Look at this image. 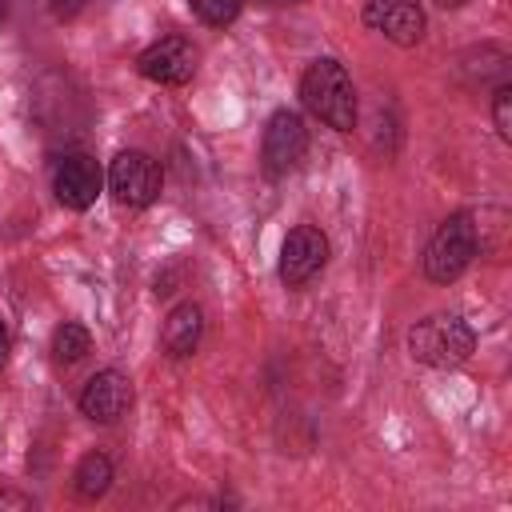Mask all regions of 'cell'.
I'll return each instance as SVG.
<instances>
[{
	"label": "cell",
	"instance_id": "cell-1",
	"mask_svg": "<svg viewBox=\"0 0 512 512\" xmlns=\"http://www.w3.org/2000/svg\"><path fill=\"white\" fill-rule=\"evenodd\" d=\"M300 100L328 128H336V132L356 128V88H352V76L340 60H332V56L312 60L300 76Z\"/></svg>",
	"mask_w": 512,
	"mask_h": 512
},
{
	"label": "cell",
	"instance_id": "cell-2",
	"mask_svg": "<svg viewBox=\"0 0 512 512\" xmlns=\"http://www.w3.org/2000/svg\"><path fill=\"white\" fill-rule=\"evenodd\" d=\"M472 348H476V332L456 312H436L408 328V352L428 368H460L472 356Z\"/></svg>",
	"mask_w": 512,
	"mask_h": 512
},
{
	"label": "cell",
	"instance_id": "cell-3",
	"mask_svg": "<svg viewBox=\"0 0 512 512\" xmlns=\"http://www.w3.org/2000/svg\"><path fill=\"white\" fill-rule=\"evenodd\" d=\"M476 244H480V236H476L472 212H452L432 232V240L424 248V276L432 284H452L476 260Z\"/></svg>",
	"mask_w": 512,
	"mask_h": 512
},
{
	"label": "cell",
	"instance_id": "cell-4",
	"mask_svg": "<svg viewBox=\"0 0 512 512\" xmlns=\"http://www.w3.org/2000/svg\"><path fill=\"white\" fill-rule=\"evenodd\" d=\"M308 148V128L300 120V112L292 108H276L264 124V140H260V168L264 176H284L300 164Z\"/></svg>",
	"mask_w": 512,
	"mask_h": 512
},
{
	"label": "cell",
	"instance_id": "cell-5",
	"mask_svg": "<svg viewBox=\"0 0 512 512\" xmlns=\"http://www.w3.org/2000/svg\"><path fill=\"white\" fill-rule=\"evenodd\" d=\"M108 192L128 208H148L160 196V164L148 152H120L108 164Z\"/></svg>",
	"mask_w": 512,
	"mask_h": 512
},
{
	"label": "cell",
	"instance_id": "cell-6",
	"mask_svg": "<svg viewBox=\"0 0 512 512\" xmlns=\"http://www.w3.org/2000/svg\"><path fill=\"white\" fill-rule=\"evenodd\" d=\"M328 264V236L316 224H296L280 244V280L288 288L308 284Z\"/></svg>",
	"mask_w": 512,
	"mask_h": 512
},
{
	"label": "cell",
	"instance_id": "cell-7",
	"mask_svg": "<svg viewBox=\"0 0 512 512\" xmlns=\"http://www.w3.org/2000/svg\"><path fill=\"white\" fill-rule=\"evenodd\" d=\"M136 68L144 80L156 84H188L196 76V48L184 36H164L136 56Z\"/></svg>",
	"mask_w": 512,
	"mask_h": 512
},
{
	"label": "cell",
	"instance_id": "cell-8",
	"mask_svg": "<svg viewBox=\"0 0 512 512\" xmlns=\"http://www.w3.org/2000/svg\"><path fill=\"white\" fill-rule=\"evenodd\" d=\"M52 192H56V200H60L64 208L84 212V208H92L96 196L104 192V172H100V164H96L92 156L72 152V156L60 160V168H56V176H52Z\"/></svg>",
	"mask_w": 512,
	"mask_h": 512
},
{
	"label": "cell",
	"instance_id": "cell-9",
	"mask_svg": "<svg viewBox=\"0 0 512 512\" xmlns=\"http://www.w3.org/2000/svg\"><path fill=\"white\" fill-rule=\"evenodd\" d=\"M364 24L392 44L412 48L424 36V8L416 0H364Z\"/></svg>",
	"mask_w": 512,
	"mask_h": 512
},
{
	"label": "cell",
	"instance_id": "cell-10",
	"mask_svg": "<svg viewBox=\"0 0 512 512\" xmlns=\"http://www.w3.org/2000/svg\"><path fill=\"white\" fill-rule=\"evenodd\" d=\"M132 408V380L116 368L96 372L80 392V412L96 424H116Z\"/></svg>",
	"mask_w": 512,
	"mask_h": 512
},
{
	"label": "cell",
	"instance_id": "cell-11",
	"mask_svg": "<svg viewBox=\"0 0 512 512\" xmlns=\"http://www.w3.org/2000/svg\"><path fill=\"white\" fill-rule=\"evenodd\" d=\"M200 336H204V308L192 304V300H184V304H176V308L168 312L164 332H160V348H164L172 360H180V356H192V352H196Z\"/></svg>",
	"mask_w": 512,
	"mask_h": 512
},
{
	"label": "cell",
	"instance_id": "cell-12",
	"mask_svg": "<svg viewBox=\"0 0 512 512\" xmlns=\"http://www.w3.org/2000/svg\"><path fill=\"white\" fill-rule=\"evenodd\" d=\"M72 488L80 500H100L112 488V460L104 452H88L72 472Z\"/></svg>",
	"mask_w": 512,
	"mask_h": 512
},
{
	"label": "cell",
	"instance_id": "cell-13",
	"mask_svg": "<svg viewBox=\"0 0 512 512\" xmlns=\"http://www.w3.org/2000/svg\"><path fill=\"white\" fill-rule=\"evenodd\" d=\"M88 348H92V336H88L84 324L64 320V324L52 332V356H56V364H76Z\"/></svg>",
	"mask_w": 512,
	"mask_h": 512
},
{
	"label": "cell",
	"instance_id": "cell-14",
	"mask_svg": "<svg viewBox=\"0 0 512 512\" xmlns=\"http://www.w3.org/2000/svg\"><path fill=\"white\" fill-rule=\"evenodd\" d=\"M240 4H244V0H188V8H192L204 24H212V28L232 24V20L240 16Z\"/></svg>",
	"mask_w": 512,
	"mask_h": 512
},
{
	"label": "cell",
	"instance_id": "cell-15",
	"mask_svg": "<svg viewBox=\"0 0 512 512\" xmlns=\"http://www.w3.org/2000/svg\"><path fill=\"white\" fill-rule=\"evenodd\" d=\"M492 120H496L500 140H512V84H500L496 88V96H492Z\"/></svg>",
	"mask_w": 512,
	"mask_h": 512
},
{
	"label": "cell",
	"instance_id": "cell-16",
	"mask_svg": "<svg viewBox=\"0 0 512 512\" xmlns=\"http://www.w3.org/2000/svg\"><path fill=\"white\" fill-rule=\"evenodd\" d=\"M0 508H32V500L24 492H12V488H0Z\"/></svg>",
	"mask_w": 512,
	"mask_h": 512
},
{
	"label": "cell",
	"instance_id": "cell-17",
	"mask_svg": "<svg viewBox=\"0 0 512 512\" xmlns=\"http://www.w3.org/2000/svg\"><path fill=\"white\" fill-rule=\"evenodd\" d=\"M80 8H84V0H52V12H56L60 20H72Z\"/></svg>",
	"mask_w": 512,
	"mask_h": 512
},
{
	"label": "cell",
	"instance_id": "cell-18",
	"mask_svg": "<svg viewBox=\"0 0 512 512\" xmlns=\"http://www.w3.org/2000/svg\"><path fill=\"white\" fill-rule=\"evenodd\" d=\"M8 352H12V336H8V328L0 324V368L8 364Z\"/></svg>",
	"mask_w": 512,
	"mask_h": 512
},
{
	"label": "cell",
	"instance_id": "cell-19",
	"mask_svg": "<svg viewBox=\"0 0 512 512\" xmlns=\"http://www.w3.org/2000/svg\"><path fill=\"white\" fill-rule=\"evenodd\" d=\"M4 16H8V0H0V24H4Z\"/></svg>",
	"mask_w": 512,
	"mask_h": 512
},
{
	"label": "cell",
	"instance_id": "cell-20",
	"mask_svg": "<svg viewBox=\"0 0 512 512\" xmlns=\"http://www.w3.org/2000/svg\"><path fill=\"white\" fill-rule=\"evenodd\" d=\"M440 4H444V8H460L464 0H440Z\"/></svg>",
	"mask_w": 512,
	"mask_h": 512
},
{
	"label": "cell",
	"instance_id": "cell-21",
	"mask_svg": "<svg viewBox=\"0 0 512 512\" xmlns=\"http://www.w3.org/2000/svg\"><path fill=\"white\" fill-rule=\"evenodd\" d=\"M264 4H296V0H264Z\"/></svg>",
	"mask_w": 512,
	"mask_h": 512
}]
</instances>
